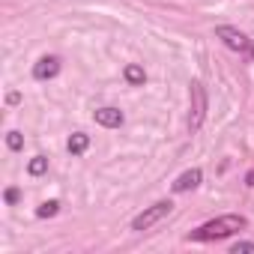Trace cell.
Instances as JSON below:
<instances>
[{
	"label": "cell",
	"mask_w": 254,
	"mask_h": 254,
	"mask_svg": "<svg viewBox=\"0 0 254 254\" xmlns=\"http://www.w3.org/2000/svg\"><path fill=\"white\" fill-rule=\"evenodd\" d=\"M93 120L99 126H105V129H120V126L126 123V117H123L120 108H96L93 111Z\"/></svg>",
	"instance_id": "5b68a950"
},
{
	"label": "cell",
	"mask_w": 254,
	"mask_h": 254,
	"mask_svg": "<svg viewBox=\"0 0 254 254\" xmlns=\"http://www.w3.org/2000/svg\"><path fill=\"white\" fill-rule=\"evenodd\" d=\"M245 183H248V186H254V171H248V177H245Z\"/></svg>",
	"instance_id": "2e32d148"
},
{
	"label": "cell",
	"mask_w": 254,
	"mask_h": 254,
	"mask_svg": "<svg viewBox=\"0 0 254 254\" xmlns=\"http://www.w3.org/2000/svg\"><path fill=\"white\" fill-rule=\"evenodd\" d=\"M57 212H60V200H45V203L36 209L39 218H51V215H57Z\"/></svg>",
	"instance_id": "8fae6325"
},
{
	"label": "cell",
	"mask_w": 254,
	"mask_h": 254,
	"mask_svg": "<svg viewBox=\"0 0 254 254\" xmlns=\"http://www.w3.org/2000/svg\"><path fill=\"white\" fill-rule=\"evenodd\" d=\"M3 200L12 206V203H18V189H6V194H3Z\"/></svg>",
	"instance_id": "5bb4252c"
},
{
	"label": "cell",
	"mask_w": 254,
	"mask_h": 254,
	"mask_svg": "<svg viewBox=\"0 0 254 254\" xmlns=\"http://www.w3.org/2000/svg\"><path fill=\"white\" fill-rule=\"evenodd\" d=\"M60 75V57H42L36 66H33V78L36 81H51Z\"/></svg>",
	"instance_id": "8992f818"
},
{
	"label": "cell",
	"mask_w": 254,
	"mask_h": 254,
	"mask_svg": "<svg viewBox=\"0 0 254 254\" xmlns=\"http://www.w3.org/2000/svg\"><path fill=\"white\" fill-rule=\"evenodd\" d=\"M6 102H9V105H18V102H21V93H9Z\"/></svg>",
	"instance_id": "9a60e30c"
},
{
	"label": "cell",
	"mask_w": 254,
	"mask_h": 254,
	"mask_svg": "<svg viewBox=\"0 0 254 254\" xmlns=\"http://www.w3.org/2000/svg\"><path fill=\"white\" fill-rule=\"evenodd\" d=\"M6 147H9L12 153H18V150L24 147V138H21V132H9V135H6Z\"/></svg>",
	"instance_id": "7c38bea8"
},
{
	"label": "cell",
	"mask_w": 254,
	"mask_h": 254,
	"mask_svg": "<svg viewBox=\"0 0 254 254\" xmlns=\"http://www.w3.org/2000/svg\"><path fill=\"white\" fill-rule=\"evenodd\" d=\"M123 78H126V84L141 87V84L147 81V72H144V66H138V63H129V66L123 69Z\"/></svg>",
	"instance_id": "ba28073f"
},
{
	"label": "cell",
	"mask_w": 254,
	"mask_h": 254,
	"mask_svg": "<svg viewBox=\"0 0 254 254\" xmlns=\"http://www.w3.org/2000/svg\"><path fill=\"white\" fill-rule=\"evenodd\" d=\"M206 120V90L200 81H191V111H189V132L194 135Z\"/></svg>",
	"instance_id": "277c9868"
},
{
	"label": "cell",
	"mask_w": 254,
	"mask_h": 254,
	"mask_svg": "<svg viewBox=\"0 0 254 254\" xmlns=\"http://www.w3.org/2000/svg\"><path fill=\"white\" fill-rule=\"evenodd\" d=\"M200 180H203V171L200 168H191V171H186V174H180L177 180H174V191L177 194H183V191H191V189H197L200 186Z\"/></svg>",
	"instance_id": "52a82bcc"
},
{
	"label": "cell",
	"mask_w": 254,
	"mask_h": 254,
	"mask_svg": "<svg viewBox=\"0 0 254 254\" xmlns=\"http://www.w3.org/2000/svg\"><path fill=\"white\" fill-rule=\"evenodd\" d=\"M239 251H254V242H236V245H230V254H239Z\"/></svg>",
	"instance_id": "4fadbf2b"
},
{
	"label": "cell",
	"mask_w": 254,
	"mask_h": 254,
	"mask_svg": "<svg viewBox=\"0 0 254 254\" xmlns=\"http://www.w3.org/2000/svg\"><path fill=\"white\" fill-rule=\"evenodd\" d=\"M87 147H90V135H84V132H75V135L69 138V144H66V150H69L72 156H84Z\"/></svg>",
	"instance_id": "9c48e42d"
},
{
	"label": "cell",
	"mask_w": 254,
	"mask_h": 254,
	"mask_svg": "<svg viewBox=\"0 0 254 254\" xmlns=\"http://www.w3.org/2000/svg\"><path fill=\"white\" fill-rule=\"evenodd\" d=\"M171 209H174V203L171 200H159V203H153V206H147L141 215H135V221H132V230H138V233H144V230H150V227H156L162 218H168L171 215Z\"/></svg>",
	"instance_id": "3957f363"
},
{
	"label": "cell",
	"mask_w": 254,
	"mask_h": 254,
	"mask_svg": "<svg viewBox=\"0 0 254 254\" xmlns=\"http://www.w3.org/2000/svg\"><path fill=\"white\" fill-rule=\"evenodd\" d=\"M45 171H48V159H45V156H33V159L27 162V174H30V177H42Z\"/></svg>",
	"instance_id": "30bf717a"
},
{
	"label": "cell",
	"mask_w": 254,
	"mask_h": 254,
	"mask_svg": "<svg viewBox=\"0 0 254 254\" xmlns=\"http://www.w3.org/2000/svg\"><path fill=\"white\" fill-rule=\"evenodd\" d=\"M245 224H248V221H245V215H236V212H230V215H218V218H212V221L200 224L197 230H191V233H189V239H191V242H212V239H224V236H230V233L242 230Z\"/></svg>",
	"instance_id": "6da1fadb"
},
{
	"label": "cell",
	"mask_w": 254,
	"mask_h": 254,
	"mask_svg": "<svg viewBox=\"0 0 254 254\" xmlns=\"http://www.w3.org/2000/svg\"><path fill=\"white\" fill-rule=\"evenodd\" d=\"M215 39H221L224 48H230V51H236V54L254 60V42H251L242 30H236V27H230V24H218V27H215Z\"/></svg>",
	"instance_id": "7a4b0ae2"
}]
</instances>
